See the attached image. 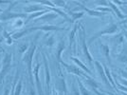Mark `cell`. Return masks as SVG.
Masks as SVG:
<instances>
[{"label": "cell", "instance_id": "cell-1", "mask_svg": "<svg viewBox=\"0 0 127 95\" xmlns=\"http://www.w3.org/2000/svg\"><path fill=\"white\" fill-rule=\"evenodd\" d=\"M118 31H119V25L112 23L108 27L104 28L102 31H100V32H97L96 33H94L92 36L90 37L89 40H88V45H91L93 43V41H95L96 39L100 38V37L104 35V34H113V33L117 32Z\"/></svg>", "mask_w": 127, "mask_h": 95}, {"label": "cell", "instance_id": "cell-2", "mask_svg": "<svg viewBox=\"0 0 127 95\" xmlns=\"http://www.w3.org/2000/svg\"><path fill=\"white\" fill-rule=\"evenodd\" d=\"M79 35L81 37V42H82V46H83V51L85 53L86 59L89 61V63H91L92 62V57H91V55L88 52V48H87L86 43H85V28L83 26H81V32H80Z\"/></svg>", "mask_w": 127, "mask_h": 95}, {"label": "cell", "instance_id": "cell-3", "mask_svg": "<svg viewBox=\"0 0 127 95\" xmlns=\"http://www.w3.org/2000/svg\"><path fill=\"white\" fill-rule=\"evenodd\" d=\"M27 32H31L33 31H45V32H50V31H66L67 29L65 28H59L57 26H42V27H35V28H30L26 29Z\"/></svg>", "mask_w": 127, "mask_h": 95}, {"label": "cell", "instance_id": "cell-4", "mask_svg": "<svg viewBox=\"0 0 127 95\" xmlns=\"http://www.w3.org/2000/svg\"><path fill=\"white\" fill-rule=\"evenodd\" d=\"M17 17H27L26 13H13V12H10L9 10L6 11H3V13L0 14V20L1 21H6L9 19H12V18H17Z\"/></svg>", "mask_w": 127, "mask_h": 95}, {"label": "cell", "instance_id": "cell-5", "mask_svg": "<svg viewBox=\"0 0 127 95\" xmlns=\"http://www.w3.org/2000/svg\"><path fill=\"white\" fill-rule=\"evenodd\" d=\"M111 44L113 45V48L116 49V48H118L120 45L123 44V41H124V36H123V33H119L115 36H113L112 38L109 39Z\"/></svg>", "mask_w": 127, "mask_h": 95}, {"label": "cell", "instance_id": "cell-6", "mask_svg": "<svg viewBox=\"0 0 127 95\" xmlns=\"http://www.w3.org/2000/svg\"><path fill=\"white\" fill-rule=\"evenodd\" d=\"M118 60L123 64H127V44L123 45V48L118 55Z\"/></svg>", "mask_w": 127, "mask_h": 95}, {"label": "cell", "instance_id": "cell-7", "mask_svg": "<svg viewBox=\"0 0 127 95\" xmlns=\"http://www.w3.org/2000/svg\"><path fill=\"white\" fill-rule=\"evenodd\" d=\"M96 64V67H97V69H98V72H99V74L101 75V77L102 78V80H103V82H104V84H106L108 87H110L111 85L108 83V79L106 78V75H105V72H104V70H103V69H102V67H101V65L99 62H97L96 61L95 62Z\"/></svg>", "mask_w": 127, "mask_h": 95}, {"label": "cell", "instance_id": "cell-8", "mask_svg": "<svg viewBox=\"0 0 127 95\" xmlns=\"http://www.w3.org/2000/svg\"><path fill=\"white\" fill-rule=\"evenodd\" d=\"M100 48H101L102 53L104 54L106 60L109 61V63H110L111 62V59H110V48H109V46H107L105 44H101Z\"/></svg>", "mask_w": 127, "mask_h": 95}, {"label": "cell", "instance_id": "cell-9", "mask_svg": "<svg viewBox=\"0 0 127 95\" xmlns=\"http://www.w3.org/2000/svg\"><path fill=\"white\" fill-rule=\"evenodd\" d=\"M57 14L56 13H54V12H52V13H47L46 15L42 16V17H40L39 19H37L36 20V22L37 21H52L53 19H55V18H57Z\"/></svg>", "mask_w": 127, "mask_h": 95}, {"label": "cell", "instance_id": "cell-10", "mask_svg": "<svg viewBox=\"0 0 127 95\" xmlns=\"http://www.w3.org/2000/svg\"><path fill=\"white\" fill-rule=\"evenodd\" d=\"M108 6H110V7H111L112 10L116 12L117 16H118L119 18H121V19H123V18H124V15L122 13V11L118 9V7L115 5V3H114L113 1H108Z\"/></svg>", "mask_w": 127, "mask_h": 95}, {"label": "cell", "instance_id": "cell-11", "mask_svg": "<svg viewBox=\"0 0 127 95\" xmlns=\"http://www.w3.org/2000/svg\"><path fill=\"white\" fill-rule=\"evenodd\" d=\"M44 9L43 7H40V6L38 5H31L29 6V7H27L25 8V11L26 12H32V11H41Z\"/></svg>", "mask_w": 127, "mask_h": 95}, {"label": "cell", "instance_id": "cell-12", "mask_svg": "<svg viewBox=\"0 0 127 95\" xmlns=\"http://www.w3.org/2000/svg\"><path fill=\"white\" fill-rule=\"evenodd\" d=\"M104 72H105V75H106V78L107 79H109V82H110V85H111L113 88H115V89H117V86L115 85V82H114V80H113V78H112L111 76V72L109 71V69H108V68L106 67V66H104Z\"/></svg>", "mask_w": 127, "mask_h": 95}, {"label": "cell", "instance_id": "cell-13", "mask_svg": "<svg viewBox=\"0 0 127 95\" xmlns=\"http://www.w3.org/2000/svg\"><path fill=\"white\" fill-rule=\"evenodd\" d=\"M64 48H65L64 42L63 40H61L60 43L58 44V46H57V58H58V60H60V58H61V53L64 51Z\"/></svg>", "mask_w": 127, "mask_h": 95}, {"label": "cell", "instance_id": "cell-14", "mask_svg": "<svg viewBox=\"0 0 127 95\" xmlns=\"http://www.w3.org/2000/svg\"><path fill=\"white\" fill-rule=\"evenodd\" d=\"M64 66H66V68L68 69L69 71H71V72H73V73H76V74H83L82 71H80L79 69H77L76 67H73V66H67V65H65V64H64Z\"/></svg>", "mask_w": 127, "mask_h": 95}, {"label": "cell", "instance_id": "cell-15", "mask_svg": "<svg viewBox=\"0 0 127 95\" xmlns=\"http://www.w3.org/2000/svg\"><path fill=\"white\" fill-rule=\"evenodd\" d=\"M77 28H78V25H75V27L73 28V30H72V32H70V37H69V44H70V47H71V45H72V43H73V39H74V35L76 32H77Z\"/></svg>", "mask_w": 127, "mask_h": 95}, {"label": "cell", "instance_id": "cell-16", "mask_svg": "<svg viewBox=\"0 0 127 95\" xmlns=\"http://www.w3.org/2000/svg\"><path fill=\"white\" fill-rule=\"evenodd\" d=\"M71 59H72V60H73V61H74V62H75V63H76V64H78V65H79V66H80V67H81V68H82V69H85V70H86L87 72H90V71H89V69H87L86 67H85V65H84V64L82 63L81 61H79V60H78V59H77V58H75V57H71Z\"/></svg>", "mask_w": 127, "mask_h": 95}, {"label": "cell", "instance_id": "cell-17", "mask_svg": "<svg viewBox=\"0 0 127 95\" xmlns=\"http://www.w3.org/2000/svg\"><path fill=\"white\" fill-rule=\"evenodd\" d=\"M70 14L72 15V22L75 21L76 19H79L81 17L84 16V12H79V13H76V12H70Z\"/></svg>", "mask_w": 127, "mask_h": 95}, {"label": "cell", "instance_id": "cell-18", "mask_svg": "<svg viewBox=\"0 0 127 95\" xmlns=\"http://www.w3.org/2000/svg\"><path fill=\"white\" fill-rule=\"evenodd\" d=\"M53 44H54V37H53V35H50V37L47 40L46 45H47V46H49V47H51Z\"/></svg>", "mask_w": 127, "mask_h": 95}, {"label": "cell", "instance_id": "cell-19", "mask_svg": "<svg viewBox=\"0 0 127 95\" xmlns=\"http://www.w3.org/2000/svg\"><path fill=\"white\" fill-rule=\"evenodd\" d=\"M3 36H4L6 39H7V43H8V44H11V34H9V33L6 32V31H4V35H3Z\"/></svg>", "mask_w": 127, "mask_h": 95}, {"label": "cell", "instance_id": "cell-20", "mask_svg": "<svg viewBox=\"0 0 127 95\" xmlns=\"http://www.w3.org/2000/svg\"><path fill=\"white\" fill-rule=\"evenodd\" d=\"M52 4L54 5V7H55V5L59 6V7H64L65 2H64V1H53Z\"/></svg>", "mask_w": 127, "mask_h": 95}, {"label": "cell", "instance_id": "cell-21", "mask_svg": "<svg viewBox=\"0 0 127 95\" xmlns=\"http://www.w3.org/2000/svg\"><path fill=\"white\" fill-rule=\"evenodd\" d=\"M26 48H27L26 45H23V46H20V47L18 48V50L20 52H23V51H26Z\"/></svg>", "mask_w": 127, "mask_h": 95}, {"label": "cell", "instance_id": "cell-22", "mask_svg": "<svg viewBox=\"0 0 127 95\" xmlns=\"http://www.w3.org/2000/svg\"><path fill=\"white\" fill-rule=\"evenodd\" d=\"M88 83H89L90 85H91V87H92V88H98V85H97V83H96L95 81H92V80H91V81H88Z\"/></svg>", "mask_w": 127, "mask_h": 95}, {"label": "cell", "instance_id": "cell-23", "mask_svg": "<svg viewBox=\"0 0 127 95\" xmlns=\"http://www.w3.org/2000/svg\"><path fill=\"white\" fill-rule=\"evenodd\" d=\"M96 3H97V4H99V5H105V6H108V1H97Z\"/></svg>", "mask_w": 127, "mask_h": 95}, {"label": "cell", "instance_id": "cell-24", "mask_svg": "<svg viewBox=\"0 0 127 95\" xmlns=\"http://www.w3.org/2000/svg\"><path fill=\"white\" fill-rule=\"evenodd\" d=\"M120 71H121V73H122V76L127 79V71H125V70H120Z\"/></svg>", "mask_w": 127, "mask_h": 95}, {"label": "cell", "instance_id": "cell-25", "mask_svg": "<svg viewBox=\"0 0 127 95\" xmlns=\"http://www.w3.org/2000/svg\"><path fill=\"white\" fill-rule=\"evenodd\" d=\"M82 90H83V92H84V94H85V95H88L87 91H85V90L84 89V88H82Z\"/></svg>", "mask_w": 127, "mask_h": 95}, {"label": "cell", "instance_id": "cell-26", "mask_svg": "<svg viewBox=\"0 0 127 95\" xmlns=\"http://www.w3.org/2000/svg\"><path fill=\"white\" fill-rule=\"evenodd\" d=\"M123 35H124V37H125V39L127 40V31H125V32H123Z\"/></svg>", "mask_w": 127, "mask_h": 95}, {"label": "cell", "instance_id": "cell-27", "mask_svg": "<svg viewBox=\"0 0 127 95\" xmlns=\"http://www.w3.org/2000/svg\"><path fill=\"white\" fill-rule=\"evenodd\" d=\"M122 83H123V84H125V85H127V81H126V80H122Z\"/></svg>", "mask_w": 127, "mask_h": 95}, {"label": "cell", "instance_id": "cell-28", "mask_svg": "<svg viewBox=\"0 0 127 95\" xmlns=\"http://www.w3.org/2000/svg\"><path fill=\"white\" fill-rule=\"evenodd\" d=\"M3 39H4V38H1V37H0V43L3 41Z\"/></svg>", "mask_w": 127, "mask_h": 95}, {"label": "cell", "instance_id": "cell-29", "mask_svg": "<svg viewBox=\"0 0 127 95\" xmlns=\"http://www.w3.org/2000/svg\"><path fill=\"white\" fill-rule=\"evenodd\" d=\"M0 12H3V10H2V9H0Z\"/></svg>", "mask_w": 127, "mask_h": 95}, {"label": "cell", "instance_id": "cell-30", "mask_svg": "<svg viewBox=\"0 0 127 95\" xmlns=\"http://www.w3.org/2000/svg\"><path fill=\"white\" fill-rule=\"evenodd\" d=\"M123 95H127V93H123Z\"/></svg>", "mask_w": 127, "mask_h": 95}]
</instances>
